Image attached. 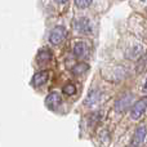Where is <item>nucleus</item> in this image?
Returning <instances> with one entry per match:
<instances>
[{
	"mask_svg": "<svg viewBox=\"0 0 147 147\" xmlns=\"http://www.w3.org/2000/svg\"><path fill=\"white\" fill-rule=\"evenodd\" d=\"M143 92H145V93H147V79H146V81H145V84H143Z\"/></svg>",
	"mask_w": 147,
	"mask_h": 147,
	"instance_id": "nucleus-17",
	"label": "nucleus"
},
{
	"mask_svg": "<svg viewBox=\"0 0 147 147\" xmlns=\"http://www.w3.org/2000/svg\"><path fill=\"white\" fill-rule=\"evenodd\" d=\"M101 119H102L101 112H93V114H90L88 116V124L90 125V127H94V125H97V123Z\"/></svg>",
	"mask_w": 147,
	"mask_h": 147,
	"instance_id": "nucleus-13",
	"label": "nucleus"
},
{
	"mask_svg": "<svg viewBox=\"0 0 147 147\" xmlns=\"http://www.w3.org/2000/svg\"><path fill=\"white\" fill-rule=\"evenodd\" d=\"M51 59H52V52L49 51V49H41L38 53V56H36V61L40 65L48 63Z\"/></svg>",
	"mask_w": 147,
	"mask_h": 147,
	"instance_id": "nucleus-11",
	"label": "nucleus"
},
{
	"mask_svg": "<svg viewBox=\"0 0 147 147\" xmlns=\"http://www.w3.org/2000/svg\"><path fill=\"white\" fill-rule=\"evenodd\" d=\"M48 78H49V72L48 71H39L34 75L32 78V85L34 86H41L48 81Z\"/></svg>",
	"mask_w": 147,
	"mask_h": 147,
	"instance_id": "nucleus-10",
	"label": "nucleus"
},
{
	"mask_svg": "<svg viewBox=\"0 0 147 147\" xmlns=\"http://www.w3.org/2000/svg\"><path fill=\"white\" fill-rule=\"evenodd\" d=\"M74 54L78 59H84L88 57L89 54V47L86 43L84 41H78V43L74 45Z\"/></svg>",
	"mask_w": 147,
	"mask_h": 147,
	"instance_id": "nucleus-8",
	"label": "nucleus"
},
{
	"mask_svg": "<svg viewBox=\"0 0 147 147\" xmlns=\"http://www.w3.org/2000/svg\"><path fill=\"white\" fill-rule=\"evenodd\" d=\"M89 70V66L86 63H78V65H75V66L72 67V74L75 76H81V75H84L86 71Z\"/></svg>",
	"mask_w": 147,
	"mask_h": 147,
	"instance_id": "nucleus-12",
	"label": "nucleus"
},
{
	"mask_svg": "<svg viewBox=\"0 0 147 147\" xmlns=\"http://www.w3.org/2000/svg\"><path fill=\"white\" fill-rule=\"evenodd\" d=\"M92 1L93 0H75V4L78 8H80V9H85V8H88L89 5L92 4Z\"/></svg>",
	"mask_w": 147,
	"mask_h": 147,
	"instance_id": "nucleus-14",
	"label": "nucleus"
},
{
	"mask_svg": "<svg viewBox=\"0 0 147 147\" xmlns=\"http://www.w3.org/2000/svg\"><path fill=\"white\" fill-rule=\"evenodd\" d=\"M143 52H145V49H143V45L140 43L137 44H133V45H130L129 48L125 51V56H127L128 59H132V61H136V59H140L141 57H142Z\"/></svg>",
	"mask_w": 147,
	"mask_h": 147,
	"instance_id": "nucleus-5",
	"label": "nucleus"
},
{
	"mask_svg": "<svg viewBox=\"0 0 147 147\" xmlns=\"http://www.w3.org/2000/svg\"><path fill=\"white\" fill-rule=\"evenodd\" d=\"M132 102H133V94L130 93H125L123 96H120L117 98V101L115 102V111L117 114H123L125 112L130 106H132Z\"/></svg>",
	"mask_w": 147,
	"mask_h": 147,
	"instance_id": "nucleus-1",
	"label": "nucleus"
},
{
	"mask_svg": "<svg viewBox=\"0 0 147 147\" xmlns=\"http://www.w3.org/2000/svg\"><path fill=\"white\" fill-rule=\"evenodd\" d=\"M57 3H59V4H63V3H66L67 0H56Z\"/></svg>",
	"mask_w": 147,
	"mask_h": 147,
	"instance_id": "nucleus-18",
	"label": "nucleus"
},
{
	"mask_svg": "<svg viewBox=\"0 0 147 147\" xmlns=\"http://www.w3.org/2000/svg\"><path fill=\"white\" fill-rule=\"evenodd\" d=\"M147 109V99H140L132 106V111H130V117L133 120H140L142 115L145 114Z\"/></svg>",
	"mask_w": 147,
	"mask_h": 147,
	"instance_id": "nucleus-3",
	"label": "nucleus"
},
{
	"mask_svg": "<svg viewBox=\"0 0 147 147\" xmlns=\"http://www.w3.org/2000/svg\"><path fill=\"white\" fill-rule=\"evenodd\" d=\"M74 27L78 32L84 34V35H89L92 32V25H90V21L85 17H80L74 22Z\"/></svg>",
	"mask_w": 147,
	"mask_h": 147,
	"instance_id": "nucleus-4",
	"label": "nucleus"
},
{
	"mask_svg": "<svg viewBox=\"0 0 147 147\" xmlns=\"http://www.w3.org/2000/svg\"><path fill=\"white\" fill-rule=\"evenodd\" d=\"M67 36V30L63 26H57L53 30L51 31V35H49V41H51L53 45H58L62 41L66 39Z\"/></svg>",
	"mask_w": 147,
	"mask_h": 147,
	"instance_id": "nucleus-2",
	"label": "nucleus"
},
{
	"mask_svg": "<svg viewBox=\"0 0 147 147\" xmlns=\"http://www.w3.org/2000/svg\"><path fill=\"white\" fill-rule=\"evenodd\" d=\"M61 103H62V97L58 92H52V93H49L45 99V105L49 110H56L57 107H59Z\"/></svg>",
	"mask_w": 147,
	"mask_h": 147,
	"instance_id": "nucleus-6",
	"label": "nucleus"
},
{
	"mask_svg": "<svg viewBox=\"0 0 147 147\" xmlns=\"http://www.w3.org/2000/svg\"><path fill=\"white\" fill-rule=\"evenodd\" d=\"M142 1H146V0H142Z\"/></svg>",
	"mask_w": 147,
	"mask_h": 147,
	"instance_id": "nucleus-19",
	"label": "nucleus"
},
{
	"mask_svg": "<svg viewBox=\"0 0 147 147\" xmlns=\"http://www.w3.org/2000/svg\"><path fill=\"white\" fill-rule=\"evenodd\" d=\"M63 93L67 94V96H72V94L76 93V88L72 84H67V85L63 86Z\"/></svg>",
	"mask_w": 147,
	"mask_h": 147,
	"instance_id": "nucleus-15",
	"label": "nucleus"
},
{
	"mask_svg": "<svg viewBox=\"0 0 147 147\" xmlns=\"http://www.w3.org/2000/svg\"><path fill=\"white\" fill-rule=\"evenodd\" d=\"M146 134H147V129L145 125H140V127H137V129H136L134 132V136H133V140H132V143L130 145L132 146H141L143 145V142H145L146 140Z\"/></svg>",
	"mask_w": 147,
	"mask_h": 147,
	"instance_id": "nucleus-7",
	"label": "nucleus"
},
{
	"mask_svg": "<svg viewBox=\"0 0 147 147\" xmlns=\"http://www.w3.org/2000/svg\"><path fill=\"white\" fill-rule=\"evenodd\" d=\"M145 65H146V61H145V59H142V62H140V63H138V70H137V71L138 72L143 71V70H145Z\"/></svg>",
	"mask_w": 147,
	"mask_h": 147,
	"instance_id": "nucleus-16",
	"label": "nucleus"
},
{
	"mask_svg": "<svg viewBox=\"0 0 147 147\" xmlns=\"http://www.w3.org/2000/svg\"><path fill=\"white\" fill-rule=\"evenodd\" d=\"M99 99H101V92L97 90V89H93V90H90L88 93V97H86L84 103H85V106L92 107V106H96L99 102Z\"/></svg>",
	"mask_w": 147,
	"mask_h": 147,
	"instance_id": "nucleus-9",
	"label": "nucleus"
}]
</instances>
